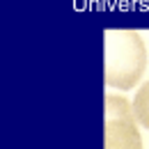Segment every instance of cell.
I'll list each match as a JSON object with an SVG mask.
<instances>
[{"instance_id": "obj_1", "label": "cell", "mask_w": 149, "mask_h": 149, "mask_svg": "<svg viewBox=\"0 0 149 149\" xmlns=\"http://www.w3.org/2000/svg\"><path fill=\"white\" fill-rule=\"evenodd\" d=\"M103 80L117 90H131L147 69V48L135 30H106Z\"/></svg>"}, {"instance_id": "obj_2", "label": "cell", "mask_w": 149, "mask_h": 149, "mask_svg": "<svg viewBox=\"0 0 149 149\" xmlns=\"http://www.w3.org/2000/svg\"><path fill=\"white\" fill-rule=\"evenodd\" d=\"M103 149H142V138L135 126L133 103L124 96L108 94L103 110Z\"/></svg>"}, {"instance_id": "obj_3", "label": "cell", "mask_w": 149, "mask_h": 149, "mask_svg": "<svg viewBox=\"0 0 149 149\" xmlns=\"http://www.w3.org/2000/svg\"><path fill=\"white\" fill-rule=\"evenodd\" d=\"M133 112H135V119L149 131V83H145L138 90L133 99Z\"/></svg>"}]
</instances>
